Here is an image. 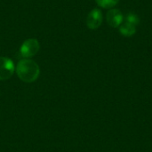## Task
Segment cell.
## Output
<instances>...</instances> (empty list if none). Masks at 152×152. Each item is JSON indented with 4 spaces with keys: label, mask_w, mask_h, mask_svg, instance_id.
<instances>
[{
    "label": "cell",
    "mask_w": 152,
    "mask_h": 152,
    "mask_svg": "<svg viewBox=\"0 0 152 152\" xmlns=\"http://www.w3.org/2000/svg\"><path fill=\"white\" fill-rule=\"evenodd\" d=\"M39 48H40V45H39L38 41L37 39L30 38L23 42V44L20 46V54L24 58H30L37 53V52L39 51Z\"/></svg>",
    "instance_id": "cell-2"
},
{
    "label": "cell",
    "mask_w": 152,
    "mask_h": 152,
    "mask_svg": "<svg viewBox=\"0 0 152 152\" xmlns=\"http://www.w3.org/2000/svg\"><path fill=\"white\" fill-rule=\"evenodd\" d=\"M16 73L21 81L32 83L37 79L40 69L37 63L34 61L29 59H22L16 66Z\"/></svg>",
    "instance_id": "cell-1"
},
{
    "label": "cell",
    "mask_w": 152,
    "mask_h": 152,
    "mask_svg": "<svg viewBox=\"0 0 152 152\" xmlns=\"http://www.w3.org/2000/svg\"><path fill=\"white\" fill-rule=\"evenodd\" d=\"M102 23V13L101 10L93 9L86 17V25L90 29L98 28Z\"/></svg>",
    "instance_id": "cell-4"
},
{
    "label": "cell",
    "mask_w": 152,
    "mask_h": 152,
    "mask_svg": "<svg viewBox=\"0 0 152 152\" xmlns=\"http://www.w3.org/2000/svg\"><path fill=\"white\" fill-rule=\"evenodd\" d=\"M97 4L102 8H112L115 6L119 0H95Z\"/></svg>",
    "instance_id": "cell-7"
},
{
    "label": "cell",
    "mask_w": 152,
    "mask_h": 152,
    "mask_svg": "<svg viewBox=\"0 0 152 152\" xmlns=\"http://www.w3.org/2000/svg\"><path fill=\"white\" fill-rule=\"evenodd\" d=\"M124 16L122 12L118 9H110L106 15L107 22L110 26L112 28H118L119 27L123 22Z\"/></svg>",
    "instance_id": "cell-5"
},
{
    "label": "cell",
    "mask_w": 152,
    "mask_h": 152,
    "mask_svg": "<svg viewBox=\"0 0 152 152\" xmlns=\"http://www.w3.org/2000/svg\"><path fill=\"white\" fill-rule=\"evenodd\" d=\"M119 32L124 37H132L136 32V26H134V25H133V24L126 21L124 24L120 25Z\"/></svg>",
    "instance_id": "cell-6"
},
{
    "label": "cell",
    "mask_w": 152,
    "mask_h": 152,
    "mask_svg": "<svg viewBox=\"0 0 152 152\" xmlns=\"http://www.w3.org/2000/svg\"><path fill=\"white\" fill-rule=\"evenodd\" d=\"M126 21L127 22H129V23H131V24H133L134 26L138 25L139 22H140V19H139V17L135 13H132V12L128 13L126 15Z\"/></svg>",
    "instance_id": "cell-8"
},
{
    "label": "cell",
    "mask_w": 152,
    "mask_h": 152,
    "mask_svg": "<svg viewBox=\"0 0 152 152\" xmlns=\"http://www.w3.org/2000/svg\"><path fill=\"white\" fill-rule=\"evenodd\" d=\"M14 72L12 61L6 57H0V80L9 79Z\"/></svg>",
    "instance_id": "cell-3"
}]
</instances>
